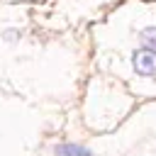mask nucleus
<instances>
[{
	"instance_id": "obj_3",
	"label": "nucleus",
	"mask_w": 156,
	"mask_h": 156,
	"mask_svg": "<svg viewBox=\"0 0 156 156\" xmlns=\"http://www.w3.org/2000/svg\"><path fill=\"white\" fill-rule=\"evenodd\" d=\"M141 41H144V46L146 49H154L156 51V27H146V29H141Z\"/></svg>"
},
{
	"instance_id": "obj_2",
	"label": "nucleus",
	"mask_w": 156,
	"mask_h": 156,
	"mask_svg": "<svg viewBox=\"0 0 156 156\" xmlns=\"http://www.w3.org/2000/svg\"><path fill=\"white\" fill-rule=\"evenodd\" d=\"M56 156H93V154L78 144H61V146H56Z\"/></svg>"
},
{
	"instance_id": "obj_1",
	"label": "nucleus",
	"mask_w": 156,
	"mask_h": 156,
	"mask_svg": "<svg viewBox=\"0 0 156 156\" xmlns=\"http://www.w3.org/2000/svg\"><path fill=\"white\" fill-rule=\"evenodd\" d=\"M132 63H134V71L139 76H156V51L154 49H139L134 51L132 56Z\"/></svg>"
}]
</instances>
